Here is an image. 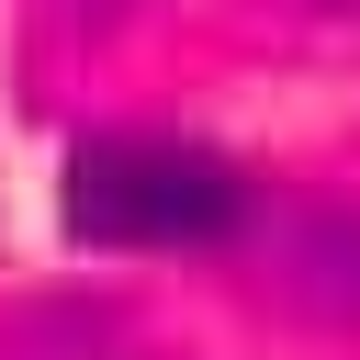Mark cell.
I'll return each instance as SVG.
<instances>
[{
	"mask_svg": "<svg viewBox=\"0 0 360 360\" xmlns=\"http://www.w3.org/2000/svg\"><path fill=\"white\" fill-rule=\"evenodd\" d=\"M56 202L79 248H225L259 214V180L202 135H79Z\"/></svg>",
	"mask_w": 360,
	"mask_h": 360,
	"instance_id": "obj_1",
	"label": "cell"
},
{
	"mask_svg": "<svg viewBox=\"0 0 360 360\" xmlns=\"http://www.w3.org/2000/svg\"><path fill=\"white\" fill-rule=\"evenodd\" d=\"M270 281H281L304 315L360 326V202H315V214H292L281 248H270Z\"/></svg>",
	"mask_w": 360,
	"mask_h": 360,
	"instance_id": "obj_2",
	"label": "cell"
},
{
	"mask_svg": "<svg viewBox=\"0 0 360 360\" xmlns=\"http://www.w3.org/2000/svg\"><path fill=\"white\" fill-rule=\"evenodd\" d=\"M304 11H360V0H304Z\"/></svg>",
	"mask_w": 360,
	"mask_h": 360,
	"instance_id": "obj_3",
	"label": "cell"
},
{
	"mask_svg": "<svg viewBox=\"0 0 360 360\" xmlns=\"http://www.w3.org/2000/svg\"><path fill=\"white\" fill-rule=\"evenodd\" d=\"M22 360H34V349H22ZM68 360H90V349H68Z\"/></svg>",
	"mask_w": 360,
	"mask_h": 360,
	"instance_id": "obj_4",
	"label": "cell"
}]
</instances>
